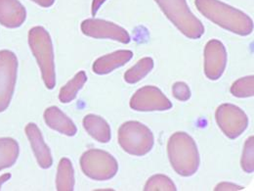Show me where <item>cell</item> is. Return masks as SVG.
Instances as JSON below:
<instances>
[{
  "label": "cell",
  "mask_w": 254,
  "mask_h": 191,
  "mask_svg": "<svg viewBox=\"0 0 254 191\" xmlns=\"http://www.w3.org/2000/svg\"><path fill=\"white\" fill-rule=\"evenodd\" d=\"M27 12L19 0H0V24L6 28H19L26 21Z\"/></svg>",
  "instance_id": "obj_13"
},
{
  "label": "cell",
  "mask_w": 254,
  "mask_h": 191,
  "mask_svg": "<svg viewBox=\"0 0 254 191\" xmlns=\"http://www.w3.org/2000/svg\"><path fill=\"white\" fill-rule=\"evenodd\" d=\"M131 109L139 112L166 111L172 108L171 101L154 86L139 89L130 99Z\"/></svg>",
  "instance_id": "obj_9"
},
{
  "label": "cell",
  "mask_w": 254,
  "mask_h": 191,
  "mask_svg": "<svg viewBox=\"0 0 254 191\" xmlns=\"http://www.w3.org/2000/svg\"><path fill=\"white\" fill-rule=\"evenodd\" d=\"M18 60L8 50L0 51V112L5 111L14 95L17 79Z\"/></svg>",
  "instance_id": "obj_8"
},
{
  "label": "cell",
  "mask_w": 254,
  "mask_h": 191,
  "mask_svg": "<svg viewBox=\"0 0 254 191\" xmlns=\"http://www.w3.org/2000/svg\"><path fill=\"white\" fill-rule=\"evenodd\" d=\"M87 81L86 74L81 71L77 73L60 91L59 99L63 103H69L75 99L78 92L83 88Z\"/></svg>",
  "instance_id": "obj_19"
},
{
  "label": "cell",
  "mask_w": 254,
  "mask_h": 191,
  "mask_svg": "<svg viewBox=\"0 0 254 191\" xmlns=\"http://www.w3.org/2000/svg\"><path fill=\"white\" fill-rule=\"evenodd\" d=\"M106 0H93L92 2V7H91V13L93 16H95L96 13L98 12V10L100 9V7L102 6V4L105 2Z\"/></svg>",
  "instance_id": "obj_26"
},
{
  "label": "cell",
  "mask_w": 254,
  "mask_h": 191,
  "mask_svg": "<svg viewBox=\"0 0 254 191\" xmlns=\"http://www.w3.org/2000/svg\"><path fill=\"white\" fill-rule=\"evenodd\" d=\"M29 44L40 68L42 80L48 90L56 85V73L52 39L44 28L34 27L29 32Z\"/></svg>",
  "instance_id": "obj_3"
},
{
  "label": "cell",
  "mask_w": 254,
  "mask_h": 191,
  "mask_svg": "<svg viewBox=\"0 0 254 191\" xmlns=\"http://www.w3.org/2000/svg\"><path fill=\"white\" fill-rule=\"evenodd\" d=\"M25 130L39 167L42 169L50 168L53 164L51 151L45 143L40 129L35 124L31 123L26 127Z\"/></svg>",
  "instance_id": "obj_12"
},
{
  "label": "cell",
  "mask_w": 254,
  "mask_h": 191,
  "mask_svg": "<svg viewBox=\"0 0 254 191\" xmlns=\"http://www.w3.org/2000/svg\"><path fill=\"white\" fill-rule=\"evenodd\" d=\"M194 4L200 14L229 32L246 36L254 31L249 15L220 0H194Z\"/></svg>",
  "instance_id": "obj_1"
},
{
  "label": "cell",
  "mask_w": 254,
  "mask_h": 191,
  "mask_svg": "<svg viewBox=\"0 0 254 191\" xmlns=\"http://www.w3.org/2000/svg\"><path fill=\"white\" fill-rule=\"evenodd\" d=\"M19 156L18 142L10 137L0 138V171L13 166Z\"/></svg>",
  "instance_id": "obj_18"
},
{
  "label": "cell",
  "mask_w": 254,
  "mask_h": 191,
  "mask_svg": "<svg viewBox=\"0 0 254 191\" xmlns=\"http://www.w3.org/2000/svg\"><path fill=\"white\" fill-rule=\"evenodd\" d=\"M81 32L93 38H107L121 43H129L130 35L117 24L100 19H87L81 23Z\"/></svg>",
  "instance_id": "obj_10"
},
{
  "label": "cell",
  "mask_w": 254,
  "mask_h": 191,
  "mask_svg": "<svg viewBox=\"0 0 254 191\" xmlns=\"http://www.w3.org/2000/svg\"><path fill=\"white\" fill-rule=\"evenodd\" d=\"M132 57L133 53L130 50H118L98 58L93 64L92 69L97 75H107L126 65Z\"/></svg>",
  "instance_id": "obj_15"
},
{
  "label": "cell",
  "mask_w": 254,
  "mask_h": 191,
  "mask_svg": "<svg viewBox=\"0 0 254 191\" xmlns=\"http://www.w3.org/2000/svg\"><path fill=\"white\" fill-rule=\"evenodd\" d=\"M119 143L130 155L144 156L148 154L155 143L152 130L137 121H128L119 129Z\"/></svg>",
  "instance_id": "obj_5"
},
{
  "label": "cell",
  "mask_w": 254,
  "mask_h": 191,
  "mask_svg": "<svg viewBox=\"0 0 254 191\" xmlns=\"http://www.w3.org/2000/svg\"><path fill=\"white\" fill-rule=\"evenodd\" d=\"M80 167L84 175L94 181L111 180L119 171L116 158L100 149H90L84 152L80 158Z\"/></svg>",
  "instance_id": "obj_6"
},
{
  "label": "cell",
  "mask_w": 254,
  "mask_h": 191,
  "mask_svg": "<svg viewBox=\"0 0 254 191\" xmlns=\"http://www.w3.org/2000/svg\"><path fill=\"white\" fill-rule=\"evenodd\" d=\"M244 188L241 187V186H238V185H235V184H232V183H227V182H223L218 184L214 191H243Z\"/></svg>",
  "instance_id": "obj_25"
},
{
  "label": "cell",
  "mask_w": 254,
  "mask_h": 191,
  "mask_svg": "<svg viewBox=\"0 0 254 191\" xmlns=\"http://www.w3.org/2000/svg\"><path fill=\"white\" fill-rule=\"evenodd\" d=\"M227 65V51L218 39L209 40L204 48V74L207 79L217 81L222 77Z\"/></svg>",
  "instance_id": "obj_11"
},
{
  "label": "cell",
  "mask_w": 254,
  "mask_h": 191,
  "mask_svg": "<svg viewBox=\"0 0 254 191\" xmlns=\"http://www.w3.org/2000/svg\"><path fill=\"white\" fill-rule=\"evenodd\" d=\"M154 68V60L151 57H145L139 60L133 67L128 69L125 74V81L128 84H136L144 79Z\"/></svg>",
  "instance_id": "obj_20"
},
{
  "label": "cell",
  "mask_w": 254,
  "mask_h": 191,
  "mask_svg": "<svg viewBox=\"0 0 254 191\" xmlns=\"http://www.w3.org/2000/svg\"><path fill=\"white\" fill-rule=\"evenodd\" d=\"M83 127L97 141L108 143L111 140L112 133L108 122L100 116L89 114L83 119Z\"/></svg>",
  "instance_id": "obj_16"
},
{
  "label": "cell",
  "mask_w": 254,
  "mask_h": 191,
  "mask_svg": "<svg viewBox=\"0 0 254 191\" xmlns=\"http://www.w3.org/2000/svg\"><path fill=\"white\" fill-rule=\"evenodd\" d=\"M215 120L223 133L231 139L239 137L249 126L247 114L240 107L230 103H225L217 108Z\"/></svg>",
  "instance_id": "obj_7"
},
{
  "label": "cell",
  "mask_w": 254,
  "mask_h": 191,
  "mask_svg": "<svg viewBox=\"0 0 254 191\" xmlns=\"http://www.w3.org/2000/svg\"><path fill=\"white\" fill-rule=\"evenodd\" d=\"M231 94L239 98L253 97L254 95V77L248 76L236 81L230 90Z\"/></svg>",
  "instance_id": "obj_21"
},
{
  "label": "cell",
  "mask_w": 254,
  "mask_h": 191,
  "mask_svg": "<svg viewBox=\"0 0 254 191\" xmlns=\"http://www.w3.org/2000/svg\"><path fill=\"white\" fill-rule=\"evenodd\" d=\"M56 188L59 191H71L74 188V172L67 158L60 160L56 176Z\"/></svg>",
  "instance_id": "obj_17"
},
{
  "label": "cell",
  "mask_w": 254,
  "mask_h": 191,
  "mask_svg": "<svg viewBox=\"0 0 254 191\" xmlns=\"http://www.w3.org/2000/svg\"><path fill=\"white\" fill-rule=\"evenodd\" d=\"M32 1L44 8H48V7L52 6L55 2V0H32Z\"/></svg>",
  "instance_id": "obj_27"
},
{
  "label": "cell",
  "mask_w": 254,
  "mask_h": 191,
  "mask_svg": "<svg viewBox=\"0 0 254 191\" xmlns=\"http://www.w3.org/2000/svg\"><path fill=\"white\" fill-rule=\"evenodd\" d=\"M145 191H177L174 183L164 175H155L151 177L145 187Z\"/></svg>",
  "instance_id": "obj_22"
},
{
  "label": "cell",
  "mask_w": 254,
  "mask_h": 191,
  "mask_svg": "<svg viewBox=\"0 0 254 191\" xmlns=\"http://www.w3.org/2000/svg\"><path fill=\"white\" fill-rule=\"evenodd\" d=\"M172 95L180 101H188L191 96L189 86L183 82H177L173 85Z\"/></svg>",
  "instance_id": "obj_24"
},
{
  "label": "cell",
  "mask_w": 254,
  "mask_h": 191,
  "mask_svg": "<svg viewBox=\"0 0 254 191\" xmlns=\"http://www.w3.org/2000/svg\"><path fill=\"white\" fill-rule=\"evenodd\" d=\"M10 178H11V175H10V174H5V175H3V176L0 177V190H1V186H2L4 183H6Z\"/></svg>",
  "instance_id": "obj_28"
},
{
  "label": "cell",
  "mask_w": 254,
  "mask_h": 191,
  "mask_svg": "<svg viewBox=\"0 0 254 191\" xmlns=\"http://www.w3.org/2000/svg\"><path fill=\"white\" fill-rule=\"evenodd\" d=\"M169 21L190 39H197L204 33L203 24L197 19L186 0H155Z\"/></svg>",
  "instance_id": "obj_4"
},
{
  "label": "cell",
  "mask_w": 254,
  "mask_h": 191,
  "mask_svg": "<svg viewBox=\"0 0 254 191\" xmlns=\"http://www.w3.org/2000/svg\"><path fill=\"white\" fill-rule=\"evenodd\" d=\"M43 118L48 127L64 135L73 136L77 131L73 122L56 106L47 108Z\"/></svg>",
  "instance_id": "obj_14"
},
{
  "label": "cell",
  "mask_w": 254,
  "mask_h": 191,
  "mask_svg": "<svg viewBox=\"0 0 254 191\" xmlns=\"http://www.w3.org/2000/svg\"><path fill=\"white\" fill-rule=\"evenodd\" d=\"M167 155L173 170L182 177L194 175L199 167V153L193 138L184 131L173 133L167 142Z\"/></svg>",
  "instance_id": "obj_2"
},
{
  "label": "cell",
  "mask_w": 254,
  "mask_h": 191,
  "mask_svg": "<svg viewBox=\"0 0 254 191\" xmlns=\"http://www.w3.org/2000/svg\"><path fill=\"white\" fill-rule=\"evenodd\" d=\"M242 169L248 173L252 174L254 171V137L252 135L249 137L245 143L244 151L241 160Z\"/></svg>",
  "instance_id": "obj_23"
}]
</instances>
